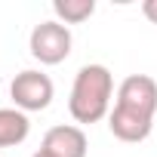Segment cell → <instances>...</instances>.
Here are the masks:
<instances>
[{"label":"cell","mask_w":157,"mask_h":157,"mask_svg":"<svg viewBox=\"0 0 157 157\" xmlns=\"http://www.w3.org/2000/svg\"><path fill=\"white\" fill-rule=\"evenodd\" d=\"M111 99H114L111 71L105 65H83L74 74L68 111L77 123H99L102 117L111 114Z\"/></svg>","instance_id":"1"},{"label":"cell","mask_w":157,"mask_h":157,"mask_svg":"<svg viewBox=\"0 0 157 157\" xmlns=\"http://www.w3.org/2000/svg\"><path fill=\"white\" fill-rule=\"evenodd\" d=\"M71 46H74V37H71L68 25H62L56 19L34 25V31L28 37V49L40 65H62L71 56Z\"/></svg>","instance_id":"2"},{"label":"cell","mask_w":157,"mask_h":157,"mask_svg":"<svg viewBox=\"0 0 157 157\" xmlns=\"http://www.w3.org/2000/svg\"><path fill=\"white\" fill-rule=\"evenodd\" d=\"M52 96H56V86L49 80V74L43 71H19L13 77V83H10V99L19 111H46L52 105Z\"/></svg>","instance_id":"3"},{"label":"cell","mask_w":157,"mask_h":157,"mask_svg":"<svg viewBox=\"0 0 157 157\" xmlns=\"http://www.w3.org/2000/svg\"><path fill=\"white\" fill-rule=\"evenodd\" d=\"M114 105L154 120V114H157V80L148 77V74H129V77H123V83L117 86V102Z\"/></svg>","instance_id":"4"},{"label":"cell","mask_w":157,"mask_h":157,"mask_svg":"<svg viewBox=\"0 0 157 157\" xmlns=\"http://www.w3.org/2000/svg\"><path fill=\"white\" fill-rule=\"evenodd\" d=\"M40 148L49 151L52 157H86L90 142H86V132H83L80 126L59 123V126H49V129H46Z\"/></svg>","instance_id":"5"},{"label":"cell","mask_w":157,"mask_h":157,"mask_svg":"<svg viewBox=\"0 0 157 157\" xmlns=\"http://www.w3.org/2000/svg\"><path fill=\"white\" fill-rule=\"evenodd\" d=\"M108 129H111L114 139L136 145V142H145V139L151 136L154 120H151V117H142V114H136V111H126V108H120V105H114L111 114H108Z\"/></svg>","instance_id":"6"},{"label":"cell","mask_w":157,"mask_h":157,"mask_svg":"<svg viewBox=\"0 0 157 157\" xmlns=\"http://www.w3.org/2000/svg\"><path fill=\"white\" fill-rule=\"evenodd\" d=\"M31 120L19 108H0V148H16L28 139Z\"/></svg>","instance_id":"7"},{"label":"cell","mask_w":157,"mask_h":157,"mask_svg":"<svg viewBox=\"0 0 157 157\" xmlns=\"http://www.w3.org/2000/svg\"><path fill=\"white\" fill-rule=\"evenodd\" d=\"M52 13H56V22L62 25H83L96 13V0H56Z\"/></svg>","instance_id":"8"},{"label":"cell","mask_w":157,"mask_h":157,"mask_svg":"<svg viewBox=\"0 0 157 157\" xmlns=\"http://www.w3.org/2000/svg\"><path fill=\"white\" fill-rule=\"evenodd\" d=\"M142 13H145V19H148L151 25H157V0H145V3H142Z\"/></svg>","instance_id":"9"},{"label":"cell","mask_w":157,"mask_h":157,"mask_svg":"<svg viewBox=\"0 0 157 157\" xmlns=\"http://www.w3.org/2000/svg\"><path fill=\"white\" fill-rule=\"evenodd\" d=\"M31 157H52V154H49V151H43V148H40V151H34V154H31Z\"/></svg>","instance_id":"10"}]
</instances>
